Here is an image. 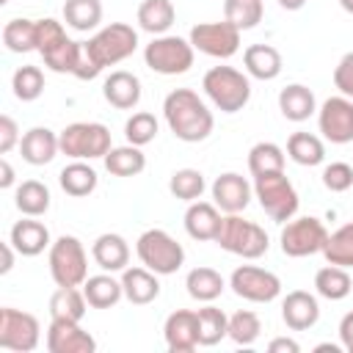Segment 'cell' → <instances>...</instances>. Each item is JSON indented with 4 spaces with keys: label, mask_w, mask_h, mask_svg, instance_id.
Wrapping results in <instances>:
<instances>
[{
    "label": "cell",
    "mask_w": 353,
    "mask_h": 353,
    "mask_svg": "<svg viewBox=\"0 0 353 353\" xmlns=\"http://www.w3.org/2000/svg\"><path fill=\"white\" fill-rule=\"evenodd\" d=\"M163 116H165L168 130L185 143H199L210 138L215 127L212 110L193 88H174L163 99Z\"/></svg>",
    "instance_id": "1"
},
{
    "label": "cell",
    "mask_w": 353,
    "mask_h": 353,
    "mask_svg": "<svg viewBox=\"0 0 353 353\" xmlns=\"http://www.w3.org/2000/svg\"><path fill=\"white\" fill-rule=\"evenodd\" d=\"M201 88L221 113H237L251 99V80L234 66H212L204 74Z\"/></svg>",
    "instance_id": "2"
},
{
    "label": "cell",
    "mask_w": 353,
    "mask_h": 353,
    "mask_svg": "<svg viewBox=\"0 0 353 353\" xmlns=\"http://www.w3.org/2000/svg\"><path fill=\"white\" fill-rule=\"evenodd\" d=\"M83 47L99 69L116 66L138 50V30L127 22H110L102 30H97L88 41H83Z\"/></svg>",
    "instance_id": "3"
},
{
    "label": "cell",
    "mask_w": 353,
    "mask_h": 353,
    "mask_svg": "<svg viewBox=\"0 0 353 353\" xmlns=\"http://www.w3.org/2000/svg\"><path fill=\"white\" fill-rule=\"evenodd\" d=\"M215 243H218L223 251H229V254H234V256H243V259H259V256H265L268 248H270L268 232H265L259 223L240 218L237 212L223 215L221 232H218Z\"/></svg>",
    "instance_id": "4"
},
{
    "label": "cell",
    "mask_w": 353,
    "mask_h": 353,
    "mask_svg": "<svg viewBox=\"0 0 353 353\" xmlns=\"http://www.w3.org/2000/svg\"><path fill=\"white\" fill-rule=\"evenodd\" d=\"M58 141L61 152L72 160H97L113 149L110 130L99 121H74L58 132Z\"/></svg>",
    "instance_id": "5"
},
{
    "label": "cell",
    "mask_w": 353,
    "mask_h": 353,
    "mask_svg": "<svg viewBox=\"0 0 353 353\" xmlns=\"http://www.w3.org/2000/svg\"><path fill=\"white\" fill-rule=\"evenodd\" d=\"M135 254L141 265L154 270L157 276H171L185 262V248L165 229H146L135 243Z\"/></svg>",
    "instance_id": "6"
},
{
    "label": "cell",
    "mask_w": 353,
    "mask_h": 353,
    "mask_svg": "<svg viewBox=\"0 0 353 353\" xmlns=\"http://www.w3.org/2000/svg\"><path fill=\"white\" fill-rule=\"evenodd\" d=\"M50 276L58 287H80L88 279V256L74 234H61L50 245Z\"/></svg>",
    "instance_id": "7"
},
{
    "label": "cell",
    "mask_w": 353,
    "mask_h": 353,
    "mask_svg": "<svg viewBox=\"0 0 353 353\" xmlns=\"http://www.w3.org/2000/svg\"><path fill=\"white\" fill-rule=\"evenodd\" d=\"M193 44L190 39H182V36H154L146 50H143V61L152 72L157 74H185L190 66H193Z\"/></svg>",
    "instance_id": "8"
},
{
    "label": "cell",
    "mask_w": 353,
    "mask_h": 353,
    "mask_svg": "<svg viewBox=\"0 0 353 353\" xmlns=\"http://www.w3.org/2000/svg\"><path fill=\"white\" fill-rule=\"evenodd\" d=\"M254 199L259 201V207L279 223H287L290 218H295L298 212V190L292 188V182L284 176V171L279 174H265V176H254Z\"/></svg>",
    "instance_id": "9"
},
{
    "label": "cell",
    "mask_w": 353,
    "mask_h": 353,
    "mask_svg": "<svg viewBox=\"0 0 353 353\" xmlns=\"http://www.w3.org/2000/svg\"><path fill=\"white\" fill-rule=\"evenodd\" d=\"M328 240V229L320 218L306 215V218H290L279 234L281 251L284 256L301 259V256H312V254H323Z\"/></svg>",
    "instance_id": "10"
},
{
    "label": "cell",
    "mask_w": 353,
    "mask_h": 353,
    "mask_svg": "<svg viewBox=\"0 0 353 353\" xmlns=\"http://www.w3.org/2000/svg\"><path fill=\"white\" fill-rule=\"evenodd\" d=\"M41 325L30 312L3 306L0 309V347L14 353H30L39 347Z\"/></svg>",
    "instance_id": "11"
},
{
    "label": "cell",
    "mask_w": 353,
    "mask_h": 353,
    "mask_svg": "<svg viewBox=\"0 0 353 353\" xmlns=\"http://www.w3.org/2000/svg\"><path fill=\"white\" fill-rule=\"evenodd\" d=\"M229 287L237 298L251 303H270L281 295V281L276 273L256 268V265H240L229 276Z\"/></svg>",
    "instance_id": "12"
},
{
    "label": "cell",
    "mask_w": 353,
    "mask_h": 353,
    "mask_svg": "<svg viewBox=\"0 0 353 353\" xmlns=\"http://www.w3.org/2000/svg\"><path fill=\"white\" fill-rule=\"evenodd\" d=\"M190 44L193 50L210 55V58H232L240 50V30L232 22H199L190 28Z\"/></svg>",
    "instance_id": "13"
},
{
    "label": "cell",
    "mask_w": 353,
    "mask_h": 353,
    "mask_svg": "<svg viewBox=\"0 0 353 353\" xmlns=\"http://www.w3.org/2000/svg\"><path fill=\"white\" fill-rule=\"evenodd\" d=\"M317 127L328 143H353V99L328 97L317 110Z\"/></svg>",
    "instance_id": "14"
},
{
    "label": "cell",
    "mask_w": 353,
    "mask_h": 353,
    "mask_svg": "<svg viewBox=\"0 0 353 353\" xmlns=\"http://www.w3.org/2000/svg\"><path fill=\"white\" fill-rule=\"evenodd\" d=\"M210 193H212V204H215L221 212L232 215V212H243V210L251 204L254 185H251L243 174L226 171V174L215 176V182H212Z\"/></svg>",
    "instance_id": "15"
},
{
    "label": "cell",
    "mask_w": 353,
    "mask_h": 353,
    "mask_svg": "<svg viewBox=\"0 0 353 353\" xmlns=\"http://www.w3.org/2000/svg\"><path fill=\"white\" fill-rule=\"evenodd\" d=\"M47 350L50 353H94L97 339L80 328L77 320L52 317L47 325Z\"/></svg>",
    "instance_id": "16"
},
{
    "label": "cell",
    "mask_w": 353,
    "mask_h": 353,
    "mask_svg": "<svg viewBox=\"0 0 353 353\" xmlns=\"http://www.w3.org/2000/svg\"><path fill=\"white\" fill-rule=\"evenodd\" d=\"M165 347L171 353H190L199 347V314L190 309H176L165 317L163 325Z\"/></svg>",
    "instance_id": "17"
},
{
    "label": "cell",
    "mask_w": 353,
    "mask_h": 353,
    "mask_svg": "<svg viewBox=\"0 0 353 353\" xmlns=\"http://www.w3.org/2000/svg\"><path fill=\"white\" fill-rule=\"evenodd\" d=\"M281 320L290 331H309L320 320V303L306 290H292L281 301Z\"/></svg>",
    "instance_id": "18"
},
{
    "label": "cell",
    "mask_w": 353,
    "mask_h": 353,
    "mask_svg": "<svg viewBox=\"0 0 353 353\" xmlns=\"http://www.w3.org/2000/svg\"><path fill=\"white\" fill-rule=\"evenodd\" d=\"M102 97L108 105H113L116 110H132L141 102V80L132 72L116 69L105 77L102 83Z\"/></svg>",
    "instance_id": "19"
},
{
    "label": "cell",
    "mask_w": 353,
    "mask_h": 353,
    "mask_svg": "<svg viewBox=\"0 0 353 353\" xmlns=\"http://www.w3.org/2000/svg\"><path fill=\"white\" fill-rule=\"evenodd\" d=\"M61 152V141L50 127H30L19 141V154L30 165H47Z\"/></svg>",
    "instance_id": "20"
},
{
    "label": "cell",
    "mask_w": 353,
    "mask_h": 353,
    "mask_svg": "<svg viewBox=\"0 0 353 353\" xmlns=\"http://www.w3.org/2000/svg\"><path fill=\"white\" fill-rule=\"evenodd\" d=\"M8 240H11V245L17 248V254H22V256H39L44 248L52 245L50 229H47L41 221L30 218V215H25V221H17V223L11 226Z\"/></svg>",
    "instance_id": "21"
},
{
    "label": "cell",
    "mask_w": 353,
    "mask_h": 353,
    "mask_svg": "<svg viewBox=\"0 0 353 353\" xmlns=\"http://www.w3.org/2000/svg\"><path fill=\"white\" fill-rule=\"evenodd\" d=\"M221 210L210 201H190L188 212H185V232L199 240V243H207V240H215L218 232H221Z\"/></svg>",
    "instance_id": "22"
},
{
    "label": "cell",
    "mask_w": 353,
    "mask_h": 353,
    "mask_svg": "<svg viewBox=\"0 0 353 353\" xmlns=\"http://www.w3.org/2000/svg\"><path fill=\"white\" fill-rule=\"evenodd\" d=\"M91 256H94V262H97L102 270L119 273V270H124V268L130 265V245H127V240H124L121 234L105 232V234H99V237L94 240Z\"/></svg>",
    "instance_id": "23"
},
{
    "label": "cell",
    "mask_w": 353,
    "mask_h": 353,
    "mask_svg": "<svg viewBox=\"0 0 353 353\" xmlns=\"http://www.w3.org/2000/svg\"><path fill=\"white\" fill-rule=\"evenodd\" d=\"M121 287H124V298L135 306H146L160 295L157 273L149 268H124L121 270Z\"/></svg>",
    "instance_id": "24"
},
{
    "label": "cell",
    "mask_w": 353,
    "mask_h": 353,
    "mask_svg": "<svg viewBox=\"0 0 353 353\" xmlns=\"http://www.w3.org/2000/svg\"><path fill=\"white\" fill-rule=\"evenodd\" d=\"M243 66L256 80H276L281 74V52L273 44H251L243 52Z\"/></svg>",
    "instance_id": "25"
},
{
    "label": "cell",
    "mask_w": 353,
    "mask_h": 353,
    "mask_svg": "<svg viewBox=\"0 0 353 353\" xmlns=\"http://www.w3.org/2000/svg\"><path fill=\"white\" fill-rule=\"evenodd\" d=\"M279 110L287 121H306L312 113H317V99L312 88L301 83H290L279 91Z\"/></svg>",
    "instance_id": "26"
},
{
    "label": "cell",
    "mask_w": 353,
    "mask_h": 353,
    "mask_svg": "<svg viewBox=\"0 0 353 353\" xmlns=\"http://www.w3.org/2000/svg\"><path fill=\"white\" fill-rule=\"evenodd\" d=\"M83 295L91 309H110L124 298V287L119 279H113L108 270L99 276H88L83 281Z\"/></svg>",
    "instance_id": "27"
},
{
    "label": "cell",
    "mask_w": 353,
    "mask_h": 353,
    "mask_svg": "<svg viewBox=\"0 0 353 353\" xmlns=\"http://www.w3.org/2000/svg\"><path fill=\"white\" fill-rule=\"evenodd\" d=\"M58 182H61V190H63L66 196H72V199H83V196H88V193L97 190L99 176H97V171H94L85 160H72L69 165L61 168Z\"/></svg>",
    "instance_id": "28"
},
{
    "label": "cell",
    "mask_w": 353,
    "mask_h": 353,
    "mask_svg": "<svg viewBox=\"0 0 353 353\" xmlns=\"http://www.w3.org/2000/svg\"><path fill=\"white\" fill-rule=\"evenodd\" d=\"M185 287H188V295L193 301L212 303L226 290V281H223V276L215 268H193L188 273V279H185Z\"/></svg>",
    "instance_id": "29"
},
{
    "label": "cell",
    "mask_w": 353,
    "mask_h": 353,
    "mask_svg": "<svg viewBox=\"0 0 353 353\" xmlns=\"http://www.w3.org/2000/svg\"><path fill=\"white\" fill-rule=\"evenodd\" d=\"M314 290L320 298L325 301H342L350 295L353 290V279L347 273V268H339V265H325L314 273Z\"/></svg>",
    "instance_id": "30"
},
{
    "label": "cell",
    "mask_w": 353,
    "mask_h": 353,
    "mask_svg": "<svg viewBox=\"0 0 353 353\" xmlns=\"http://www.w3.org/2000/svg\"><path fill=\"white\" fill-rule=\"evenodd\" d=\"M174 19H176V11L171 0H143L138 6V25L152 36H163L174 25Z\"/></svg>",
    "instance_id": "31"
},
{
    "label": "cell",
    "mask_w": 353,
    "mask_h": 353,
    "mask_svg": "<svg viewBox=\"0 0 353 353\" xmlns=\"http://www.w3.org/2000/svg\"><path fill=\"white\" fill-rule=\"evenodd\" d=\"M3 44L8 52H33L39 44V25L36 19H8L3 25Z\"/></svg>",
    "instance_id": "32"
},
{
    "label": "cell",
    "mask_w": 353,
    "mask_h": 353,
    "mask_svg": "<svg viewBox=\"0 0 353 353\" xmlns=\"http://www.w3.org/2000/svg\"><path fill=\"white\" fill-rule=\"evenodd\" d=\"M102 160H105L108 174L113 176H138L146 168V154L141 152V146H132V143L113 146Z\"/></svg>",
    "instance_id": "33"
},
{
    "label": "cell",
    "mask_w": 353,
    "mask_h": 353,
    "mask_svg": "<svg viewBox=\"0 0 353 353\" xmlns=\"http://www.w3.org/2000/svg\"><path fill=\"white\" fill-rule=\"evenodd\" d=\"M50 188L44 185V182H39V179H25L19 188H17V193H14V204H17V210L22 212V215H30V218H39V215H44L47 210H50Z\"/></svg>",
    "instance_id": "34"
},
{
    "label": "cell",
    "mask_w": 353,
    "mask_h": 353,
    "mask_svg": "<svg viewBox=\"0 0 353 353\" xmlns=\"http://www.w3.org/2000/svg\"><path fill=\"white\" fill-rule=\"evenodd\" d=\"M85 309H88V301L77 287H58L50 298V317H58V320L80 323L85 317Z\"/></svg>",
    "instance_id": "35"
},
{
    "label": "cell",
    "mask_w": 353,
    "mask_h": 353,
    "mask_svg": "<svg viewBox=\"0 0 353 353\" xmlns=\"http://www.w3.org/2000/svg\"><path fill=\"white\" fill-rule=\"evenodd\" d=\"M287 154H290L292 163L312 168V165H320L325 160V146L312 132H292L287 138Z\"/></svg>",
    "instance_id": "36"
},
{
    "label": "cell",
    "mask_w": 353,
    "mask_h": 353,
    "mask_svg": "<svg viewBox=\"0 0 353 353\" xmlns=\"http://www.w3.org/2000/svg\"><path fill=\"white\" fill-rule=\"evenodd\" d=\"M248 171L251 176H265V174H279L284 171V149L273 141H259L248 152Z\"/></svg>",
    "instance_id": "37"
},
{
    "label": "cell",
    "mask_w": 353,
    "mask_h": 353,
    "mask_svg": "<svg viewBox=\"0 0 353 353\" xmlns=\"http://www.w3.org/2000/svg\"><path fill=\"white\" fill-rule=\"evenodd\" d=\"M63 22L72 30L88 33L102 22V3L99 0H66L63 3Z\"/></svg>",
    "instance_id": "38"
},
{
    "label": "cell",
    "mask_w": 353,
    "mask_h": 353,
    "mask_svg": "<svg viewBox=\"0 0 353 353\" xmlns=\"http://www.w3.org/2000/svg\"><path fill=\"white\" fill-rule=\"evenodd\" d=\"M80 52H83V41H72L66 36L58 44H52L50 50H44L41 58H44V66L47 69H52L58 74H74L77 61H80Z\"/></svg>",
    "instance_id": "39"
},
{
    "label": "cell",
    "mask_w": 353,
    "mask_h": 353,
    "mask_svg": "<svg viewBox=\"0 0 353 353\" xmlns=\"http://www.w3.org/2000/svg\"><path fill=\"white\" fill-rule=\"evenodd\" d=\"M196 314H199V345L201 347H212L223 336H229V317L218 306H210L207 303Z\"/></svg>",
    "instance_id": "40"
},
{
    "label": "cell",
    "mask_w": 353,
    "mask_h": 353,
    "mask_svg": "<svg viewBox=\"0 0 353 353\" xmlns=\"http://www.w3.org/2000/svg\"><path fill=\"white\" fill-rule=\"evenodd\" d=\"M323 256H325L328 265L353 268V223H342L336 232L328 234Z\"/></svg>",
    "instance_id": "41"
},
{
    "label": "cell",
    "mask_w": 353,
    "mask_h": 353,
    "mask_svg": "<svg viewBox=\"0 0 353 353\" xmlns=\"http://www.w3.org/2000/svg\"><path fill=\"white\" fill-rule=\"evenodd\" d=\"M265 6L262 0H223V19L237 30H251L262 22Z\"/></svg>",
    "instance_id": "42"
},
{
    "label": "cell",
    "mask_w": 353,
    "mask_h": 353,
    "mask_svg": "<svg viewBox=\"0 0 353 353\" xmlns=\"http://www.w3.org/2000/svg\"><path fill=\"white\" fill-rule=\"evenodd\" d=\"M11 88H14V97L19 102H33L44 94V72L33 63H25L14 72L11 77Z\"/></svg>",
    "instance_id": "43"
},
{
    "label": "cell",
    "mask_w": 353,
    "mask_h": 353,
    "mask_svg": "<svg viewBox=\"0 0 353 353\" xmlns=\"http://www.w3.org/2000/svg\"><path fill=\"white\" fill-rule=\"evenodd\" d=\"M207 182H204V174L196 171V168H179L171 174L168 179V190L174 193V199H182V201H199L201 193H204Z\"/></svg>",
    "instance_id": "44"
},
{
    "label": "cell",
    "mask_w": 353,
    "mask_h": 353,
    "mask_svg": "<svg viewBox=\"0 0 353 353\" xmlns=\"http://www.w3.org/2000/svg\"><path fill=\"white\" fill-rule=\"evenodd\" d=\"M259 331H262V323H259V317H256L254 312H248V309H240V312H234V314L229 317V339H232L234 345H243V347L254 345V342L259 339Z\"/></svg>",
    "instance_id": "45"
},
{
    "label": "cell",
    "mask_w": 353,
    "mask_h": 353,
    "mask_svg": "<svg viewBox=\"0 0 353 353\" xmlns=\"http://www.w3.org/2000/svg\"><path fill=\"white\" fill-rule=\"evenodd\" d=\"M124 138H127V143H132V146H146V143H152V141L157 138V119H154L152 113H146V110L132 113V116L127 119V124H124Z\"/></svg>",
    "instance_id": "46"
},
{
    "label": "cell",
    "mask_w": 353,
    "mask_h": 353,
    "mask_svg": "<svg viewBox=\"0 0 353 353\" xmlns=\"http://www.w3.org/2000/svg\"><path fill=\"white\" fill-rule=\"evenodd\" d=\"M323 185L331 193H345L353 185V168L347 163H331L323 168Z\"/></svg>",
    "instance_id": "47"
},
{
    "label": "cell",
    "mask_w": 353,
    "mask_h": 353,
    "mask_svg": "<svg viewBox=\"0 0 353 353\" xmlns=\"http://www.w3.org/2000/svg\"><path fill=\"white\" fill-rule=\"evenodd\" d=\"M39 25V44H36V52L41 55L44 50H50L52 44H58L61 39H66V30H63V22L52 19V17H44V19H36Z\"/></svg>",
    "instance_id": "48"
},
{
    "label": "cell",
    "mask_w": 353,
    "mask_h": 353,
    "mask_svg": "<svg viewBox=\"0 0 353 353\" xmlns=\"http://www.w3.org/2000/svg\"><path fill=\"white\" fill-rule=\"evenodd\" d=\"M334 85L342 97L353 99V52H345L334 66Z\"/></svg>",
    "instance_id": "49"
},
{
    "label": "cell",
    "mask_w": 353,
    "mask_h": 353,
    "mask_svg": "<svg viewBox=\"0 0 353 353\" xmlns=\"http://www.w3.org/2000/svg\"><path fill=\"white\" fill-rule=\"evenodd\" d=\"M19 127L11 116H0V154H8L14 146H19Z\"/></svg>",
    "instance_id": "50"
},
{
    "label": "cell",
    "mask_w": 353,
    "mask_h": 353,
    "mask_svg": "<svg viewBox=\"0 0 353 353\" xmlns=\"http://www.w3.org/2000/svg\"><path fill=\"white\" fill-rule=\"evenodd\" d=\"M339 342L347 353H353V312H347L342 320H339Z\"/></svg>",
    "instance_id": "51"
},
{
    "label": "cell",
    "mask_w": 353,
    "mask_h": 353,
    "mask_svg": "<svg viewBox=\"0 0 353 353\" xmlns=\"http://www.w3.org/2000/svg\"><path fill=\"white\" fill-rule=\"evenodd\" d=\"M268 350H270V353H298L301 345H298L295 339H290V336H276V339H270Z\"/></svg>",
    "instance_id": "52"
},
{
    "label": "cell",
    "mask_w": 353,
    "mask_h": 353,
    "mask_svg": "<svg viewBox=\"0 0 353 353\" xmlns=\"http://www.w3.org/2000/svg\"><path fill=\"white\" fill-rule=\"evenodd\" d=\"M0 251H3L0 273L6 276V273H11V268H14V251H17V248H14V245H11V240H8V243H3V245H0Z\"/></svg>",
    "instance_id": "53"
},
{
    "label": "cell",
    "mask_w": 353,
    "mask_h": 353,
    "mask_svg": "<svg viewBox=\"0 0 353 353\" xmlns=\"http://www.w3.org/2000/svg\"><path fill=\"white\" fill-rule=\"evenodd\" d=\"M11 185H14V168H11V163L3 157V160H0V188L8 190Z\"/></svg>",
    "instance_id": "54"
},
{
    "label": "cell",
    "mask_w": 353,
    "mask_h": 353,
    "mask_svg": "<svg viewBox=\"0 0 353 353\" xmlns=\"http://www.w3.org/2000/svg\"><path fill=\"white\" fill-rule=\"evenodd\" d=\"M279 6H281L284 11H298V8L306 6V0H279Z\"/></svg>",
    "instance_id": "55"
},
{
    "label": "cell",
    "mask_w": 353,
    "mask_h": 353,
    "mask_svg": "<svg viewBox=\"0 0 353 353\" xmlns=\"http://www.w3.org/2000/svg\"><path fill=\"white\" fill-rule=\"evenodd\" d=\"M314 350H317V353H325V350H331V353H339V350H345V347H342V342H339V345H331V342H323V345H317Z\"/></svg>",
    "instance_id": "56"
},
{
    "label": "cell",
    "mask_w": 353,
    "mask_h": 353,
    "mask_svg": "<svg viewBox=\"0 0 353 353\" xmlns=\"http://www.w3.org/2000/svg\"><path fill=\"white\" fill-rule=\"evenodd\" d=\"M339 6H342L347 14H353V0H339Z\"/></svg>",
    "instance_id": "57"
},
{
    "label": "cell",
    "mask_w": 353,
    "mask_h": 353,
    "mask_svg": "<svg viewBox=\"0 0 353 353\" xmlns=\"http://www.w3.org/2000/svg\"><path fill=\"white\" fill-rule=\"evenodd\" d=\"M6 3H8V0H0V6H6Z\"/></svg>",
    "instance_id": "58"
}]
</instances>
